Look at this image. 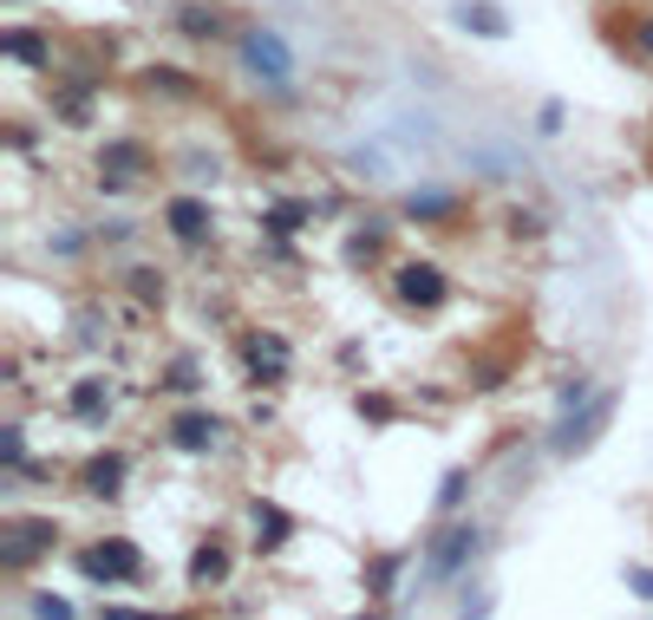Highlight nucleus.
Returning a JSON list of instances; mask_svg holds the SVG:
<instances>
[{"instance_id":"17","label":"nucleus","mask_w":653,"mask_h":620,"mask_svg":"<svg viewBox=\"0 0 653 620\" xmlns=\"http://www.w3.org/2000/svg\"><path fill=\"white\" fill-rule=\"evenodd\" d=\"M177 33H183V39H216V33H222V7L183 0V7H177Z\"/></svg>"},{"instance_id":"26","label":"nucleus","mask_w":653,"mask_h":620,"mask_svg":"<svg viewBox=\"0 0 653 620\" xmlns=\"http://www.w3.org/2000/svg\"><path fill=\"white\" fill-rule=\"evenodd\" d=\"M634 52H648V59H653V13L634 20Z\"/></svg>"},{"instance_id":"8","label":"nucleus","mask_w":653,"mask_h":620,"mask_svg":"<svg viewBox=\"0 0 653 620\" xmlns=\"http://www.w3.org/2000/svg\"><path fill=\"white\" fill-rule=\"evenodd\" d=\"M164 222H170V235H177L183 248H203V242H209V229H216V216H209V203H203V196H177V203L164 209Z\"/></svg>"},{"instance_id":"12","label":"nucleus","mask_w":653,"mask_h":620,"mask_svg":"<svg viewBox=\"0 0 653 620\" xmlns=\"http://www.w3.org/2000/svg\"><path fill=\"white\" fill-rule=\"evenodd\" d=\"M451 20H458L464 33H484V39H510V20H504V7H491V0H458Z\"/></svg>"},{"instance_id":"2","label":"nucleus","mask_w":653,"mask_h":620,"mask_svg":"<svg viewBox=\"0 0 653 620\" xmlns=\"http://www.w3.org/2000/svg\"><path fill=\"white\" fill-rule=\"evenodd\" d=\"M78 575H85V582H105V588L137 582V575H144V549H137V543H124V536L92 543V549H78Z\"/></svg>"},{"instance_id":"7","label":"nucleus","mask_w":653,"mask_h":620,"mask_svg":"<svg viewBox=\"0 0 653 620\" xmlns=\"http://www.w3.org/2000/svg\"><path fill=\"white\" fill-rule=\"evenodd\" d=\"M52 549V523H13L7 536H0V569L7 575H20L33 556H46Z\"/></svg>"},{"instance_id":"1","label":"nucleus","mask_w":653,"mask_h":620,"mask_svg":"<svg viewBox=\"0 0 653 620\" xmlns=\"http://www.w3.org/2000/svg\"><path fill=\"white\" fill-rule=\"evenodd\" d=\"M235 59H242V72H249L255 85H288V78H294V46H288L275 26H249V33L235 39Z\"/></svg>"},{"instance_id":"14","label":"nucleus","mask_w":653,"mask_h":620,"mask_svg":"<svg viewBox=\"0 0 653 620\" xmlns=\"http://www.w3.org/2000/svg\"><path fill=\"white\" fill-rule=\"evenodd\" d=\"M249 523H255V549H281V543L294 536V516H288L281 503H255Z\"/></svg>"},{"instance_id":"9","label":"nucleus","mask_w":653,"mask_h":620,"mask_svg":"<svg viewBox=\"0 0 653 620\" xmlns=\"http://www.w3.org/2000/svg\"><path fill=\"white\" fill-rule=\"evenodd\" d=\"M170 445L190 451V458H203V451L222 445V418H216V412H177V418H170Z\"/></svg>"},{"instance_id":"13","label":"nucleus","mask_w":653,"mask_h":620,"mask_svg":"<svg viewBox=\"0 0 653 620\" xmlns=\"http://www.w3.org/2000/svg\"><path fill=\"white\" fill-rule=\"evenodd\" d=\"M458 209H464L458 190H412V196H406V216H412V222H451Z\"/></svg>"},{"instance_id":"10","label":"nucleus","mask_w":653,"mask_h":620,"mask_svg":"<svg viewBox=\"0 0 653 620\" xmlns=\"http://www.w3.org/2000/svg\"><path fill=\"white\" fill-rule=\"evenodd\" d=\"M98 170L131 183V177H144V170H150V144H137V137H111V144L98 150Z\"/></svg>"},{"instance_id":"19","label":"nucleus","mask_w":653,"mask_h":620,"mask_svg":"<svg viewBox=\"0 0 653 620\" xmlns=\"http://www.w3.org/2000/svg\"><path fill=\"white\" fill-rule=\"evenodd\" d=\"M131 294H137L144 307H164V294H170V288H164V275H157V268H131Z\"/></svg>"},{"instance_id":"27","label":"nucleus","mask_w":653,"mask_h":620,"mask_svg":"<svg viewBox=\"0 0 653 620\" xmlns=\"http://www.w3.org/2000/svg\"><path fill=\"white\" fill-rule=\"evenodd\" d=\"M628 588H634L641 601H653V569H628Z\"/></svg>"},{"instance_id":"21","label":"nucleus","mask_w":653,"mask_h":620,"mask_svg":"<svg viewBox=\"0 0 653 620\" xmlns=\"http://www.w3.org/2000/svg\"><path fill=\"white\" fill-rule=\"evenodd\" d=\"M0 464H7V471L26 464V438H20V425H7V438H0Z\"/></svg>"},{"instance_id":"11","label":"nucleus","mask_w":653,"mask_h":620,"mask_svg":"<svg viewBox=\"0 0 653 620\" xmlns=\"http://www.w3.org/2000/svg\"><path fill=\"white\" fill-rule=\"evenodd\" d=\"M124 477H131V464H124V451H105V458H92L85 464V497H124Z\"/></svg>"},{"instance_id":"30","label":"nucleus","mask_w":653,"mask_h":620,"mask_svg":"<svg viewBox=\"0 0 653 620\" xmlns=\"http://www.w3.org/2000/svg\"><path fill=\"white\" fill-rule=\"evenodd\" d=\"M13 7H20V0H13Z\"/></svg>"},{"instance_id":"3","label":"nucleus","mask_w":653,"mask_h":620,"mask_svg":"<svg viewBox=\"0 0 653 620\" xmlns=\"http://www.w3.org/2000/svg\"><path fill=\"white\" fill-rule=\"evenodd\" d=\"M392 294H399L406 307H438V301L451 294V281H445L438 262H399V268H392Z\"/></svg>"},{"instance_id":"15","label":"nucleus","mask_w":653,"mask_h":620,"mask_svg":"<svg viewBox=\"0 0 653 620\" xmlns=\"http://www.w3.org/2000/svg\"><path fill=\"white\" fill-rule=\"evenodd\" d=\"M0 46H7V59H20V65H33V72H39V65H52V46H46L33 26H7V33H0Z\"/></svg>"},{"instance_id":"18","label":"nucleus","mask_w":653,"mask_h":620,"mask_svg":"<svg viewBox=\"0 0 653 620\" xmlns=\"http://www.w3.org/2000/svg\"><path fill=\"white\" fill-rule=\"evenodd\" d=\"M65 405H72V418H105L111 412V386L105 379H72Z\"/></svg>"},{"instance_id":"5","label":"nucleus","mask_w":653,"mask_h":620,"mask_svg":"<svg viewBox=\"0 0 653 620\" xmlns=\"http://www.w3.org/2000/svg\"><path fill=\"white\" fill-rule=\"evenodd\" d=\"M242 366L255 373V379H288V366H294V353H288V340L275 333V327H262V333H242Z\"/></svg>"},{"instance_id":"4","label":"nucleus","mask_w":653,"mask_h":620,"mask_svg":"<svg viewBox=\"0 0 653 620\" xmlns=\"http://www.w3.org/2000/svg\"><path fill=\"white\" fill-rule=\"evenodd\" d=\"M608 418H615V399L602 392V399H589V412H569V418L556 425L549 451H556V458H576V451H589V445H595V431H602Z\"/></svg>"},{"instance_id":"29","label":"nucleus","mask_w":653,"mask_h":620,"mask_svg":"<svg viewBox=\"0 0 653 620\" xmlns=\"http://www.w3.org/2000/svg\"><path fill=\"white\" fill-rule=\"evenodd\" d=\"M33 615H72V601H59V595H39V601H33Z\"/></svg>"},{"instance_id":"22","label":"nucleus","mask_w":653,"mask_h":620,"mask_svg":"<svg viewBox=\"0 0 653 620\" xmlns=\"http://www.w3.org/2000/svg\"><path fill=\"white\" fill-rule=\"evenodd\" d=\"M464 490H471V471H451V477H445V490H438V510H458V503H464Z\"/></svg>"},{"instance_id":"28","label":"nucleus","mask_w":653,"mask_h":620,"mask_svg":"<svg viewBox=\"0 0 653 620\" xmlns=\"http://www.w3.org/2000/svg\"><path fill=\"white\" fill-rule=\"evenodd\" d=\"M360 412H366L373 425H386V418H392V405H386V399H360Z\"/></svg>"},{"instance_id":"6","label":"nucleus","mask_w":653,"mask_h":620,"mask_svg":"<svg viewBox=\"0 0 653 620\" xmlns=\"http://www.w3.org/2000/svg\"><path fill=\"white\" fill-rule=\"evenodd\" d=\"M471 556H477V530H471V523H451V530H438V536L425 543V569H432V575H458Z\"/></svg>"},{"instance_id":"20","label":"nucleus","mask_w":653,"mask_h":620,"mask_svg":"<svg viewBox=\"0 0 653 620\" xmlns=\"http://www.w3.org/2000/svg\"><path fill=\"white\" fill-rule=\"evenodd\" d=\"M301 222H307V203H281V209H268V229H275V235H294Z\"/></svg>"},{"instance_id":"23","label":"nucleus","mask_w":653,"mask_h":620,"mask_svg":"<svg viewBox=\"0 0 653 620\" xmlns=\"http://www.w3.org/2000/svg\"><path fill=\"white\" fill-rule=\"evenodd\" d=\"M392 582H399V556H379L373 562V595H392Z\"/></svg>"},{"instance_id":"24","label":"nucleus","mask_w":653,"mask_h":620,"mask_svg":"<svg viewBox=\"0 0 653 620\" xmlns=\"http://www.w3.org/2000/svg\"><path fill=\"white\" fill-rule=\"evenodd\" d=\"M170 386H177V392H196V386H203L196 360H177V366H170Z\"/></svg>"},{"instance_id":"16","label":"nucleus","mask_w":653,"mask_h":620,"mask_svg":"<svg viewBox=\"0 0 653 620\" xmlns=\"http://www.w3.org/2000/svg\"><path fill=\"white\" fill-rule=\"evenodd\" d=\"M229 582V549L222 543H203L196 556H190V588H222Z\"/></svg>"},{"instance_id":"25","label":"nucleus","mask_w":653,"mask_h":620,"mask_svg":"<svg viewBox=\"0 0 653 620\" xmlns=\"http://www.w3.org/2000/svg\"><path fill=\"white\" fill-rule=\"evenodd\" d=\"M150 85H164V92H177V98H190V92H196V85H190V78H183V72H164V65H157V72H150Z\"/></svg>"}]
</instances>
